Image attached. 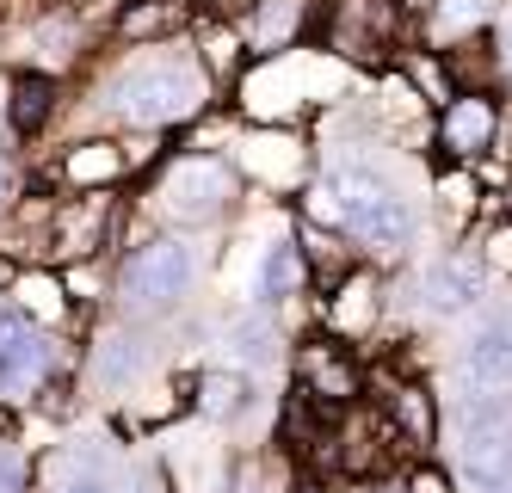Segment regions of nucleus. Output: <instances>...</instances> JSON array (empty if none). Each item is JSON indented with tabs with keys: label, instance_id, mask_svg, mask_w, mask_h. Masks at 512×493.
I'll return each mask as SVG.
<instances>
[{
	"label": "nucleus",
	"instance_id": "423d86ee",
	"mask_svg": "<svg viewBox=\"0 0 512 493\" xmlns=\"http://www.w3.org/2000/svg\"><path fill=\"white\" fill-rule=\"evenodd\" d=\"M475 296H482V253H445L426 272V302H432L438 315L469 309Z\"/></svg>",
	"mask_w": 512,
	"mask_h": 493
},
{
	"label": "nucleus",
	"instance_id": "f03ea898",
	"mask_svg": "<svg viewBox=\"0 0 512 493\" xmlns=\"http://www.w3.org/2000/svg\"><path fill=\"white\" fill-rule=\"evenodd\" d=\"M118 105L130 124H179L204 105V74L186 62H155V68H136L130 81L118 87Z\"/></svg>",
	"mask_w": 512,
	"mask_h": 493
},
{
	"label": "nucleus",
	"instance_id": "1a4fd4ad",
	"mask_svg": "<svg viewBox=\"0 0 512 493\" xmlns=\"http://www.w3.org/2000/svg\"><path fill=\"white\" fill-rule=\"evenodd\" d=\"M463 370L475 383H512V327L488 321L463 339Z\"/></svg>",
	"mask_w": 512,
	"mask_h": 493
},
{
	"label": "nucleus",
	"instance_id": "4468645a",
	"mask_svg": "<svg viewBox=\"0 0 512 493\" xmlns=\"http://www.w3.org/2000/svg\"><path fill=\"white\" fill-rule=\"evenodd\" d=\"M247 376H235V370H210L204 383H198V407L210 413V420H235V413H247Z\"/></svg>",
	"mask_w": 512,
	"mask_h": 493
},
{
	"label": "nucleus",
	"instance_id": "dca6fc26",
	"mask_svg": "<svg viewBox=\"0 0 512 493\" xmlns=\"http://www.w3.org/2000/svg\"><path fill=\"white\" fill-rule=\"evenodd\" d=\"M19 296H25V309H38V315H62V284L50 272H25Z\"/></svg>",
	"mask_w": 512,
	"mask_h": 493
},
{
	"label": "nucleus",
	"instance_id": "6ab92c4d",
	"mask_svg": "<svg viewBox=\"0 0 512 493\" xmlns=\"http://www.w3.org/2000/svg\"><path fill=\"white\" fill-rule=\"evenodd\" d=\"M235 50H241V44H235V31H210V37H204V62H210L216 74L235 68Z\"/></svg>",
	"mask_w": 512,
	"mask_h": 493
},
{
	"label": "nucleus",
	"instance_id": "9d476101",
	"mask_svg": "<svg viewBox=\"0 0 512 493\" xmlns=\"http://www.w3.org/2000/svg\"><path fill=\"white\" fill-rule=\"evenodd\" d=\"M309 278V265H303V247L297 241H272L266 259H260V278H253V296L260 302H284V296H297Z\"/></svg>",
	"mask_w": 512,
	"mask_h": 493
},
{
	"label": "nucleus",
	"instance_id": "4be33fe9",
	"mask_svg": "<svg viewBox=\"0 0 512 493\" xmlns=\"http://www.w3.org/2000/svg\"><path fill=\"white\" fill-rule=\"evenodd\" d=\"M0 493H25V469L13 457H0Z\"/></svg>",
	"mask_w": 512,
	"mask_h": 493
},
{
	"label": "nucleus",
	"instance_id": "f3484780",
	"mask_svg": "<svg viewBox=\"0 0 512 493\" xmlns=\"http://www.w3.org/2000/svg\"><path fill=\"white\" fill-rule=\"evenodd\" d=\"M488 19V0H438V31H475Z\"/></svg>",
	"mask_w": 512,
	"mask_h": 493
},
{
	"label": "nucleus",
	"instance_id": "aec40b11",
	"mask_svg": "<svg viewBox=\"0 0 512 493\" xmlns=\"http://www.w3.org/2000/svg\"><path fill=\"white\" fill-rule=\"evenodd\" d=\"M408 493H451V481L438 475V469H414L408 475Z\"/></svg>",
	"mask_w": 512,
	"mask_h": 493
},
{
	"label": "nucleus",
	"instance_id": "20e7f679",
	"mask_svg": "<svg viewBox=\"0 0 512 493\" xmlns=\"http://www.w3.org/2000/svg\"><path fill=\"white\" fill-rule=\"evenodd\" d=\"M500 136V105L494 93H451L445 99V118H438V148L451 161H475L482 148H494Z\"/></svg>",
	"mask_w": 512,
	"mask_h": 493
},
{
	"label": "nucleus",
	"instance_id": "39448f33",
	"mask_svg": "<svg viewBox=\"0 0 512 493\" xmlns=\"http://www.w3.org/2000/svg\"><path fill=\"white\" fill-rule=\"evenodd\" d=\"M297 383H303V395L309 401H321V407H340V401H352L358 395V370L346 364V352L340 346H303V358H297Z\"/></svg>",
	"mask_w": 512,
	"mask_h": 493
},
{
	"label": "nucleus",
	"instance_id": "b1692460",
	"mask_svg": "<svg viewBox=\"0 0 512 493\" xmlns=\"http://www.w3.org/2000/svg\"><path fill=\"white\" fill-rule=\"evenodd\" d=\"M500 44H506V62H512V25H506V37H500Z\"/></svg>",
	"mask_w": 512,
	"mask_h": 493
},
{
	"label": "nucleus",
	"instance_id": "f257e3e1",
	"mask_svg": "<svg viewBox=\"0 0 512 493\" xmlns=\"http://www.w3.org/2000/svg\"><path fill=\"white\" fill-rule=\"evenodd\" d=\"M327 216L340 222V229H352L364 247H377V253H395V247H408L414 235V216L408 204H401L389 185L377 173H364V167H340L334 185H327Z\"/></svg>",
	"mask_w": 512,
	"mask_h": 493
},
{
	"label": "nucleus",
	"instance_id": "a878e982",
	"mask_svg": "<svg viewBox=\"0 0 512 493\" xmlns=\"http://www.w3.org/2000/svg\"><path fill=\"white\" fill-rule=\"evenodd\" d=\"M303 493H315V487H303Z\"/></svg>",
	"mask_w": 512,
	"mask_h": 493
},
{
	"label": "nucleus",
	"instance_id": "9b49d317",
	"mask_svg": "<svg viewBox=\"0 0 512 493\" xmlns=\"http://www.w3.org/2000/svg\"><path fill=\"white\" fill-rule=\"evenodd\" d=\"M334 44L346 56H377L389 44V31L377 19V0H340V13H334Z\"/></svg>",
	"mask_w": 512,
	"mask_h": 493
},
{
	"label": "nucleus",
	"instance_id": "0eeeda50",
	"mask_svg": "<svg viewBox=\"0 0 512 493\" xmlns=\"http://www.w3.org/2000/svg\"><path fill=\"white\" fill-rule=\"evenodd\" d=\"M124 167H130V155H124L118 142H75L62 155V179L75 185V192H99V185L124 179Z\"/></svg>",
	"mask_w": 512,
	"mask_h": 493
},
{
	"label": "nucleus",
	"instance_id": "6e6552de",
	"mask_svg": "<svg viewBox=\"0 0 512 493\" xmlns=\"http://www.w3.org/2000/svg\"><path fill=\"white\" fill-rule=\"evenodd\" d=\"M50 111H56V81H50V74H38V68L13 74V87H7V124L19 136H38L50 124Z\"/></svg>",
	"mask_w": 512,
	"mask_h": 493
},
{
	"label": "nucleus",
	"instance_id": "393cba45",
	"mask_svg": "<svg viewBox=\"0 0 512 493\" xmlns=\"http://www.w3.org/2000/svg\"><path fill=\"white\" fill-rule=\"evenodd\" d=\"M377 493H408V481H401V487H377Z\"/></svg>",
	"mask_w": 512,
	"mask_h": 493
},
{
	"label": "nucleus",
	"instance_id": "a211bd4d",
	"mask_svg": "<svg viewBox=\"0 0 512 493\" xmlns=\"http://www.w3.org/2000/svg\"><path fill=\"white\" fill-rule=\"evenodd\" d=\"M235 352H241V358H266V352H272V327H266V321H241V327H235Z\"/></svg>",
	"mask_w": 512,
	"mask_h": 493
},
{
	"label": "nucleus",
	"instance_id": "7ed1b4c3",
	"mask_svg": "<svg viewBox=\"0 0 512 493\" xmlns=\"http://www.w3.org/2000/svg\"><path fill=\"white\" fill-rule=\"evenodd\" d=\"M118 284H124V302H130V309H173V302L192 290V247L173 241V235L142 241V247L130 253V265H124Z\"/></svg>",
	"mask_w": 512,
	"mask_h": 493
},
{
	"label": "nucleus",
	"instance_id": "ddd939ff",
	"mask_svg": "<svg viewBox=\"0 0 512 493\" xmlns=\"http://www.w3.org/2000/svg\"><path fill=\"white\" fill-rule=\"evenodd\" d=\"M389 420L401 426V438H408V444H432V401H426L420 383L389 389Z\"/></svg>",
	"mask_w": 512,
	"mask_h": 493
},
{
	"label": "nucleus",
	"instance_id": "5701e85b",
	"mask_svg": "<svg viewBox=\"0 0 512 493\" xmlns=\"http://www.w3.org/2000/svg\"><path fill=\"white\" fill-rule=\"evenodd\" d=\"M68 493H112V487H105V481H75Z\"/></svg>",
	"mask_w": 512,
	"mask_h": 493
},
{
	"label": "nucleus",
	"instance_id": "2eb2a0df",
	"mask_svg": "<svg viewBox=\"0 0 512 493\" xmlns=\"http://www.w3.org/2000/svg\"><path fill=\"white\" fill-rule=\"evenodd\" d=\"M512 432V401L506 395H475L463 407V444H482V438H506Z\"/></svg>",
	"mask_w": 512,
	"mask_h": 493
},
{
	"label": "nucleus",
	"instance_id": "f8f14e48",
	"mask_svg": "<svg viewBox=\"0 0 512 493\" xmlns=\"http://www.w3.org/2000/svg\"><path fill=\"white\" fill-rule=\"evenodd\" d=\"M186 25V0H130L118 13V37L124 44H149V37H167Z\"/></svg>",
	"mask_w": 512,
	"mask_h": 493
},
{
	"label": "nucleus",
	"instance_id": "412c9836",
	"mask_svg": "<svg viewBox=\"0 0 512 493\" xmlns=\"http://www.w3.org/2000/svg\"><path fill=\"white\" fill-rule=\"evenodd\" d=\"M488 265H500V272H512V229H500L488 241Z\"/></svg>",
	"mask_w": 512,
	"mask_h": 493
}]
</instances>
